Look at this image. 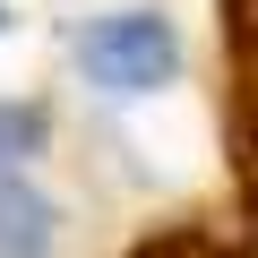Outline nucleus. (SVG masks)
Instances as JSON below:
<instances>
[{
    "label": "nucleus",
    "mask_w": 258,
    "mask_h": 258,
    "mask_svg": "<svg viewBox=\"0 0 258 258\" xmlns=\"http://www.w3.org/2000/svg\"><path fill=\"white\" fill-rule=\"evenodd\" d=\"M78 69L103 95H155V86L181 78V35L155 9H112V18H95L78 35Z\"/></svg>",
    "instance_id": "1"
},
{
    "label": "nucleus",
    "mask_w": 258,
    "mask_h": 258,
    "mask_svg": "<svg viewBox=\"0 0 258 258\" xmlns=\"http://www.w3.org/2000/svg\"><path fill=\"white\" fill-rule=\"evenodd\" d=\"M60 207L35 181V164H0V258H52Z\"/></svg>",
    "instance_id": "2"
},
{
    "label": "nucleus",
    "mask_w": 258,
    "mask_h": 258,
    "mask_svg": "<svg viewBox=\"0 0 258 258\" xmlns=\"http://www.w3.org/2000/svg\"><path fill=\"white\" fill-rule=\"evenodd\" d=\"M52 147V112L43 103H0V164H35Z\"/></svg>",
    "instance_id": "3"
}]
</instances>
